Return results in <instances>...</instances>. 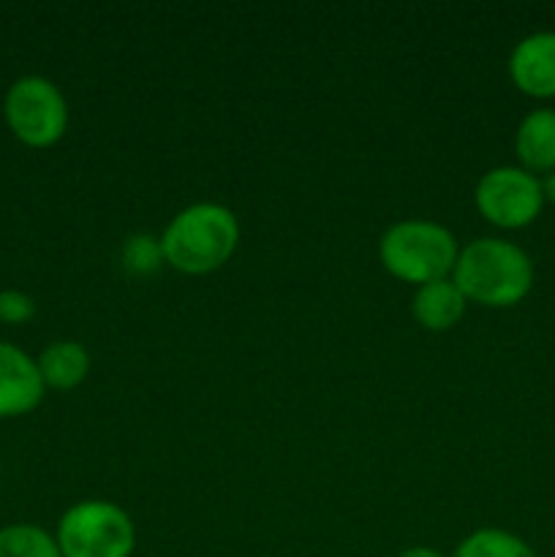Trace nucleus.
Instances as JSON below:
<instances>
[{
  "instance_id": "obj_1",
  "label": "nucleus",
  "mask_w": 555,
  "mask_h": 557,
  "mask_svg": "<svg viewBox=\"0 0 555 557\" xmlns=\"http://www.w3.org/2000/svg\"><path fill=\"white\" fill-rule=\"evenodd\" d=\"M158 239L163 264L183 275H210L237 250L239 223L229 207L199 201L180 210Z\"/></svg>"
},
{
  "instance_id": "obj_2",
  "label": "nucleus",
  "mask_w": 555,
  "mask_h": 557,
  "mask_svg": "<svg viewBox=\"0 0 555 557\" xmlns=\"http://www.w3.org/2000/svg\"><path fill=\"white\" fill-rule=\"evenodd\" d=\"M452 281L468 302L484 308H511L533 286V261L506 239L482 237L468 243L457 256Z\"/></svg>"
},
{
  "instance_id": "obj_3",
  "label": "nucleus",
  "mask_w": 555,
  "mask_h": 557,
  "mask_svg": "<svg viewBox=\"0 0 555 557\" xmlns=\"http://www.w3.org/2000/svg\"><path fill=\"white\" fill-rule=\"evenodd\" d=\"M457 256L460 248L455 234L433 221H400L379 239V259L384 270L417 288L449 277Z\"/></svg>"
},
{
  "instance_id": "obj_4",
  "label": "nucleus",
  "mask_w": 555,
  "mask_h": 557,
  "mask_svg": "<svg viewBox=\"0 0 555 557\" xmlns=\"http://www.w3.org/2000/svg\"><path fill=\"white\" fill-rule=\"evenodd\" d=\"M54 542L63 557H131L136 528L118 504L82 500L60 517Z\"/></svg>"
},
{
  "instance_id": "obj_5",
  "label": "nucleus",
  "mask_w": 555,
  "mask_h": 557,
  "mask_svg": "<svg viewBox=\"0 0 555 557\" xmlns=\"http://www.w3.org/2000/svg\"><path fill=\"white\" fill-rule=\"evenodd\" d=\"M5 123L27 147H49L60 141L69 125V103L63 92L44 76H22L5 92Z\"/></svg>"
},
{
  "instance_id": "obj_6",
  "label": "nucleus",
  "mask_w": 555,
  "mask_h": 557,
  "mask_svg": "<svg viewBox=\"0 0 555 557\" xmlns=\"http://www.w3.org/2000/svg\"><path fill=\"white\" fill-rule=\"evenodd\" d=\"M479 215L498 228H526L544 207L542 183L522 166L490 169L473 190Z\"/></svg>"
},
{
  "instance_id": "obj_7",
  "label": "nucleus",
  "mask_w": 555,
  "mask_h": 557,
  "mask_svg": "<svg viewBox=\"0 0 555 557\" xmlns=\"http://www.w3.org/2000/svg\"><path fill=\"white\" fill-rule=\"evenodd\" d=\"M44 389L36 359L14 343L0 341V419L30 413L44 400Z\"/></svg>"
},
{
  "instance_id": "obj_8",
  "label": "nucleus",
  "mask_w": 555,
  "mask_h": 557,
  "mask_svg": "<svg viewBox=\"0 0 555 557\" xmlns=\"http://www.w3.org/2000/svg\"><path fill=\"white\" fill-rule=\"evenodd\" d=\"M509 76L531 98H555V33L542 30L522 38L509 54Z\"/></svg>"
},
{
  "instance_id": "obj_9",
  "label": "nucleus",
  "mask_w": 555,
  "mask_h": 557,
  "mask_svg": "<svg viewBox=\"0 0 555 557\" xmlns=\"http://www.w3.org/2000/svg\"><path fill=\"white\" fill-rule=\"evenodd\" d=\"M466 302L468 299L462 297V292L455 286L452 277L424 283L414 294V319L422 330L446 332L460 324L462 313H466Z\"/></svg>"
},
{
  "instance_id": "obj_10",
  "label": "nucleus",
  "mask_w": 555,
  "mask_h": 557,
  "mask_svg": "<svg viewBox=\"0 0 555 557\" xmlns=\"http://www.w3.org/2000/svg\"><path fill=\"white\" fill-rule=\"evenodd\" d=\"M515 150L526 172H555V109H536L522 117Z\"/></svg>"
},
{
  "instance_id": "obj_11",
  "label": "nucleus",
  "mask_w": 555,
  "mask_h": 557,
  "mask_svg": "<svg viewBox=\"0 0 555 557\" xmlns=\"http://www.w3.org/2000/svg\"><path fill=\"white\" fill-rule=\"evenodd\" d=\"M38 370H41L44 386L69 392L79 386L90 373V354L76 341L49 343L38 357Z\"/></svg>"
},
{
  "instance_id": "obj_12",
  "label": "nucleus",
  "mask_w": 555,
  "mask_h": 557,
  "mask_svg": "<svg viewBox=\"0 0 555 557\" xmlns=\"http://www.w3.org/2000/svg\"><path fill=\"white\" fill-rule=\"evenodd\" d=\"M455 557H539L520 536L501 528H482L466 536Z\"/></svg>"
},
{
  "instance_id": "obj_13",
  "label": "nucleus",
  "mask_w": 555,
  "mask_h": 557,
  "mask_svg": "<svg viewBox=\"0 0 555 557\" xmlns=\"http://www.w3.org/2000/svg\"><path fill=\"white\" fill-rule=\"evenodd\" d=\"M0 557H63L58 542L36 525L0 528Z\"/></svg>"
},
{
  "instance_id": "obj_14",
  "label": "nucleus",
  "mask_w": 555,
  "mask_h": 557,
  "mask_svg": "<svg viewBox=\"0 0 555 557\" xmlns=\"http://www.w3.org/2000/svg\"><path fill=\"white\" fill-rule=\"evenodd\" d=\"M123 261L136 275H150V272H156L163 264L161 239L150 237V234H136V237L125 243Z\"/></svg>"
},
{
  "instance_id": "obj_15",
  "label": "nucleus",
  "mask_w": 555,
  "mask_h": 557,
  "mask_svg": "<svg viewBox=\"0 0 555 557\" xmlns=\"http://www.w3.org/2000/svg\"><path fill=\"white\" fill-rule=\"evenodd\" d=\"M36 313V302H33L27 294L14 292V288H5L0 292V321L3 324H25Z\"/></svg>"
},
{
  "instance_id": "obj_16",
  "label": "nucleus",
  "mask_w": 555,
  "mask_h": 557,
  "mask_svg": "<svg viewBox=\"0 0 555 557\" xmlns=\"http://www.w3.org/2000/svg\"><path fill=\"white\" fill-rule=\"evenodd\" d=\"M542 183V196L544 201H550V205H555V172L544 174V180H539Z\"/></svg>"
},
{
  "instance_id": "obj_17",
  "label": "nucleus",
  "mask_w": 555,
  "mask_h": 557,
  "mask_svg": "<svg viewBox=\"0 0 555 557\" xmlns=\"http://www.w3.org/2000/svg\"><path fill=\"white\" fill-rule=\"evenodd\" d=\"M397 557H444L439 549H430V547H411L406 553H400Z\"/></svg>"
}]
</instances>
